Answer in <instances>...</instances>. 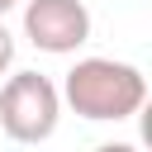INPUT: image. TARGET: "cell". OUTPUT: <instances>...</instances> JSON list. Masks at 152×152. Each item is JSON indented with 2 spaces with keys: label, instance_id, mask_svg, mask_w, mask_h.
I'll use <instances>...</instances> for the list:
<instances>
[{
  "label": "cell",
  "instance_id": "cell-1",
  "mask_svg": "<svg viewBox=\"0 0 152 152\" xmlns=\"http://www.w3.org/2000/svg\"><path fill=\"white\" fill-rule=\"evenodd\" d=\"M62 104H71L81 119L90 124H124L142 109L147 100V76L133 62H114V57H81L66 81L57 86Z\"/></svg>",
  "mask_w": 152,
  "mask_h": 152
},
{
  "label": "cell",
  "instance_id": "cell-2",
  "mask_svg": "<svg viewBox=\"0 0 152 152\" xmlns=\"http://www.w3.org/2000/svg\"><path fill=\"white\" fill-rule=\"evenodd\" d=\"M57 119H62V95H57L52 76L14 71L0 86V128H5L10 142L38 147V142H48L57 133Z\"/></svg>",
  "mask_w": 152,
  "mask_h": 152
},
{
  "label": "cell",
  "instance_id": "cell-3",
  "mask_svg": "<svg viewBox=\"0 0 152 152\" xmlns=\"http://www.w3.org/2000/svg\"><path fill=\"white\" fill-rule=\"evenodd\" d=\"M24 38L38 52L66 57L90 43V10L86 0H28L24 5Z\"/></svg>",
  "mask_w": 152,
  "mask_h": 152
},
{
  "label": "cell",
  "instance_id": "cell-4",
  "mask_svg": "<svg viewBox=\"0 0 152 152\" xmlns=\"http://www.w3.org/2000/svg\"><path fill=\"white\" fill-rule=\"evenodd\" d=\"M10 66H14V33L0 24V76H5Z\"/></svg>",
  "mask_w": 152,
  "mask_h": 152
},
{
  "label": "cell",
  "instance_id": "cell-5",
  "mask_svg": "<svg viewBox=\"0 0 152 152\" xmlns=\"http://www.w3.org/2000/svg\"><path fill=\"white\" fill-rule=\"evenodd\" d=\"M95 152H138V147H133V142H100Z\"/></svg>",
  "mask_w": 152,
  "mask_h": 152
},
{
  "label": "cell",
  "instance_id": "cell-6",
  "mask_svg": "<svg viewBox=\"0 0 152 152\" xmlns=\"http://www.w3.org/2000/svg\"><path fill=\"white\" fill-rule=\"evenodd\" d=\"M14 5H19V0H0V19H5V14L14 10Z\"/></svg>",
  "mask_w": 152,
  "mask_h": 152
}]
</instances>
